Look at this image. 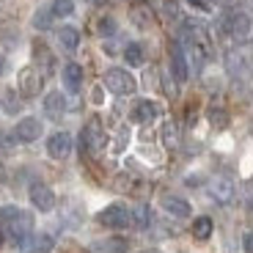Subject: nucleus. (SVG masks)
Segmentation results:
<instances>
[{
    "label": "nucleus",
    "mask_w": 253,
    "mask_h": 253,
    "mask_svg": "<svg viewBox=\"0 0 253 253\" xmlns=\"http://www.w3.org/2000/svg\"><path fill=\"white\" fill-rule=\"evenodd\" d=\"M58 44H61V50L75 52L80 47V33H77V28H72V25L58 28Z\"/></svg>",
    "instance_id": "nucleus-19"
},
{
    "label": "nucleus",
    "mask_w": 253,
    "mask_h": 253,
    "mask_svg": "<svg viewBox=\"0 0 253 253\" xmlns=\"http://www.w3.org/2000/svg\"><path fill=\"white\" fill-rule=\"evenodd\" d=\"M96 220L108 228H126V226H132V212L124 204H110V207H105L96 215Z\"/></svg>",
    "instance_id": "nucleus-3"
},
{
    "label": "nucleus",
    "mask_w": 253,
    "mask_h": 253,
    "mask_svg": "<svg viewBox=\"0 0 253 253\" xmlns=\"http://www.w3.org/2000/svg\"><path fill=\"white\" fill-rule=\"evenodd\" d=\"M209 119H212V124H215L217 129H223V126L228 124V116H226V110H220V108H212V110H209Z\"/></svg>",
    "instance_id": "nucleus-29"
},
{
    "label": "nucleus",
    "mask_w": 253,
    "mask_h": 253,
    "mask_svg": "<svg viewBox=\"0 0 253 253\" xmlns=\"http://www.w3.org/2000/svg\"><path fill=\"white\" fill-rule=\"evenodd\" d=\"M209 196L215 198L217 204H228L231 198H234V184H231V179L215 176L212 182H209Z\"/></svg>",
    "instance_id": "nucleus-12"
},
{
    "label": "nucleus",
    "mask_w": 253,
    "mask_h": 253,
    "mask_svg": "<svg viewBox=\"0 0 253 253\" xmlns=\"http://www.w3.org/2000/svg\"><path fill=\"white\" fill-rule=\"evenodd\" d=\"M143 253H160V251H143Z\"/></svg>",
    "instance_id": "nucleus-36"
},
{
    "label": "nucleus",
    "mask_w": 253,
    "mask_h": 253,
    "mask_svg": "<svg viewBox=\"0 0 253 253\" xmlns=\"http://www.w3.org/2000/svg\"><path fill=\"white\" fill-rule=\"evenodd\" d=\"M126 146V129H119V138H116V152H121Z\"/></svg>",
    "instance_id": "nucleus-31"
},
{
    "label": "nucleus",
    "mask_w": 253,
    "mask_h": 253,
    "mask_svg": "<svg viewBox=\"0 0 253 253\" xmlns=\"http://www.w3.org/2000/svg\"><path fill=\"white\" fill-rule=\"evenodd\" d=\"M50 8H52V17L66 19V17H72V14H75V0H52Z\"/></svg>",
    "instance_id": "nucleus-22"
},
{
    "label": "nucleus",
    "mask_w": 253,
    "mask_h": 253,
    "mask_svg": "<svg viewBox=\"0 0 253 253\" xmlns=\"http://www.w3.org/2000/svg\"><path fill=\"white\" fill-rule=\"evenodd\" d=\"M171 72L179 83H184L190 77V63H187V55H184L182 44H173V50H171Z\"/></svg>",
    "instance_id": "nucleus-14"
},
{
    "label": "nucleus",
    "mask_w": 253,
    "mask_h": 253,
    "mask_svg": "<svg viewBox=\"0 0 253 253\" xmlns=\"http://www.w3.org/2000/svg\"><path fill=\"white\" fill-rule=\"evenodd\" d=\"M39 138H42V121L39 119L25 116V119L17 121V126H14V140H19V143H33Z\"/></svg>",
    "instance_id": "nucleus-5"
},
{
    "label": "nucleus",
    "mask_w": 253,
    "mask_h": 253,
    "mask_svg": "<svg viewBox=\"0 0 253 253\" xmlns=\"http://www.w3.org/2000/svg\"><path fill=\"white\" fill-rule=\"evenodd\" d=\"M163 140H165L168 149H173V146L179 143V129H176L173 121H165V124H163Z\"/></svg>",
    "instance_id": "nucleus-24"
},
{
    "label": "nucleus",
    "mask_w": 253,
    "mask_h": 253,
    "mask_svg": "<svg viewBox=\"0 0 253 253\" xmlns=\"http://www.w3.org/2000/svg\"><path fill=\"white\" fill-rule=\"evenodd\" d=\"M126 240L124 237H108V240L91 242V253H126Z\"/></svg>",
    "instance_id": "nucleus-17"
},
{
    "label": "nucleus",
    "mask_w": 253,
    "mask_h": 253,
    "mask_svg": "<svg viewBox=\"0 0 253 253\" xmlns=\"http://www.w3.org/2000/svg\"><path fill=\"white\" fill-rule=\"evenodd\" d=\"M187 3H190L193 8H198V11H209V3H207V0H187Z\"/></svg>",
    "instance_id": "nucleus-32"
},
{
    "label": "nucleus",
    "mask_w": 253,
    "mask_h": 253,
    "mask_svg": "<svg viewBox=\"0 0 253 253\" xmlns=\"http://www.w3.org/2000/svg\"><path fill=\"white\" fill-rule=\"evenodd\" d=\"M19 212H22V209H17V207H0V226L6 228L8 223L19 215Z\"/></svg>",
    "instance_id": "nucleus-28"
},
{
    "label": "nucleus",
    "mask_w": 253,
    "mask_h": 253,
    "mask_svg": "<svg viewBox=\"0 0 253 253\" xmlns=\"http://www.w3.org/2000/svg\"><path fill=\"white\" fill-rule=\"evenodd\" d=\"M3 108H6V113H19V96L14 91L3 94Z\"/></svg>",
    "instance_id": "nucleus-26"
},
{
    "label": "nucleus",
    "mask_w": 253,
    "mask_h": 253,
    "mask_svg": "<svg viewBox=\"0 0 253 253\" xmlns=\"http://www.w3.org/2000/svg\"><path fill=\"white\" fill-rule=\"evenodd\" d=\"M160 116V105L152 99H140L135 102V108L129 110V119L135 121V124H149V121H154Z\"/></svg>",
    "instance_id": "nucleus-10"
},
{
    "label": "nucleus",
    "mask_w": 253,
    "mask_h": 253,
    "mask_svg": "<svg viewBox=\"0 0 253 253\" xmlns=\"http://www.w3.org/2000/svg\"><path fill=\"white\" fill-rule=\"evenodd\" d=\"M251 28H253V22L245 11H231L226 17V33L231 39H245L251 33Z\"/></svg>",
    "instance_id": "nucleus-9"
},
{
    "label": "nucleus",
    "mask_w": 253,
    "mask_h": 253,
    "mask_svg": "<svg viewBox=\"0 0 253 253\" xmlns=\"http://www.w3.org/2000/svg\"><path fill=\"white\" fill-rule=\"evenodd\" d=\"M88 3H105V0H88Z\"/></svg>",
    "instance_id": "nucleus-35"
},
{
    "label": "nucleus",
    "mask_w": 253,
    "mask_h": 253,
    "mask_svg": "<svg viewBox=\"0 0 253 253\" xmlns=\"http://www.w3.org/2000/svg\"><path fill=\"white\" fill-rule=\"evenodd\" d=\"M0 245H3V234H0Z\"/></svg>",
    "instance_id": "nucleus-37"
},
{
    "label": "nucleus",
    "mask_w": 253,
    "mask_h": 253,
    "mask_svg": "<svg viewBox=\"0 0 253 253\" xmlns=\"http://www.w3.org/2000/svg\"><path fill=\"white\" fill-rule=\"evenodd\" d=\"M96 33H102V36H110V33H116V19H113V17H102L99 22H96Z\"/></svg>",
    "instance_id": "nucleus-27"
},
{
    "label": "nucleus",
    "mask_w": 253,
    "mask_h": 253,
    "mask_svg": "<svg viewBox=\"0 0 253 253\" xmlns=\"http://www.w3.org/2000/svg\"><path fill=\"white\" fill-rule=\"evenodd\" d=\"M44 113L50 116V119H61V116L66 113V96H63L61 91H50V94L44 96Z\"/></svg>",
    "instance_id": "nucleus-18"
},
{
    "label": "nucleus",
    "mask_w": 253,
    "mask_h": 253,
    "mask_svg": "<svg viewBox=\"0 0 253 253\" xmlns=\"http://www.w3.org/2000/svg\"><path fill=\"white\" fill-rule=\"evenodd\" d=\"M8 146H11V140H8V135L0 129V149H8Z\"/></svg>",
    "instance_id": "nucleus-33"
},
{
    "label": "nucleus",
    "mask_w": 253,
    "mask_h": 253,
    "mask_svg": "<svg viewBox=\"0 0 253 253\" xmlns=\"http://www.w3.org/2000/svg\"><path fill=\"white\" fill-rule=\"evenodd\" d=\"M242 248H245V253H253V231H248L242 237Z\"/></svg>",
    "instance_id": "nucleus-30"
},
{
    "label": "nucleus",
    "mask_w": 253,
    "mask_h": 253,
    "mask_svg": "<svg viewBox=\"0 0 253 253\" xmlns=\"http://www.w3.org/2000/svg\"><path fill=\"white\" fill-rule=\"evenodd\" d=\"M28 196H31V204L39 209V212H50V209L55 207V193H52V187H47L44 182L31 184Z\"/></svg>",
    "instance_id": "nucleus-7"
},
{
    "label": "nucleus",
    "mask_w": 253,
    "mask_h": 253,
    "mask_svg": "<svg viewBox=\"0 0 253 253\" xmlns=\"http://www.w3.org/2000/svg\"><path fill=\"white\" fill-rule=\"evenodd\" d=\"M105 143H108V132L102 129L99 121H88V124L83 126V146L88 152H102Z\"/></svg>",
    "instance_id": "nucleus-6"
},
{
    "label": "nucleus",
    "mask_w": 253,
    "mask_h": 253,
    "mask_svg": "<svg viewBox=\"0 0 253 253\" xmlns=\"http://www.w3.org/2000/svg\"><path fill=\"white\" fill-rule=\"evenodd\" d=\"M226 69L234 77H245L253 69V44H237L226 52Z\"/></svg>",
    "instance_id": "nucleus-1"
},
{
    "label": "nucleus",
    "mask_w": 253,
    "mask_h": 253,
    "mask_svg": "<svg viewBox=\"0 0 253 253\" xmlns=\"http://www.w3.org/2000/svg\"><path fill=\"white\" fill-rule=\"evenodd\" d=\"M52 245H55V242H52L50 234H31L22 245H19V251L22 253H50Z\"/></svg>",
    "instance_id": "nucleus-15"
},
{
    "label": "nucleus",
    "mask_w": 253,
    "mask_h": 253,
    "mask_svg": "<svg viewBox=\"0 0 253 253\" xmlns=\"http://www.w3.org/2000/svg\"><path fill=\"white\" fill-rule=\"evenodd\" d=\"M124 61L129 63V66H140V63L146 61L143 44H138V42H132V44H126V50H124Z\"/></svg>",
    "instance_id": "nucleus-21"
},
{
    "label": "nucleus",
    "mask_w": 253,
    "mask_h": 253,
    "mask_svg": "<svg viewBox=\"0 0 253 253\" xmlns=\"http://www.w3.org/2000/svg\"><path fill=\"white\" fill-rule=\"evenodd\" d=\"M47 154L52 160H66L72 154V135L69 132H52L47 138Z\"/></svg>",
    "instance_id": "nucleus-8"
},
{
    "label": "nucleus",
    "mask_w": 253,
    "mask_h": 253,
    "mask_svg": "<svg viewBox=\"0 0 253 253\" xmlns=\"http://www.w3.org/2000/svg\"><path fill=\"white\" fill-rule=\"evenodd\" d=\"M6 231H8V237H11V242L19 248L22 242L28 240V237L33 234V217L28 215V212H19V215L6 226Z\"/></svg>",
    "instance_id": "nucleus-4"
},
{
    "label": "nucleus",
    "mask_w": 253,
    "mask_h": 253,
    "mask_svg": "<svg viewBox=\"0 0 253 253\" xmlns=\"http://www.w3.org/2000/svg\"><path fill=\"white\" fill-rule=\"evenodd\" d=\"M61 80H63V88L69 91V94H77L83 85V69L80 63H66L61 72Z\"/></svg>",
    "instance_id": "nucleus-16"
},
{
    "label": "nucleus",
    "mask_w": 253,
    "mask_h": 253,
    "mask_svg": "<svg viewBox=\"0 0 253 253\" xmlns=\"http://www.w3.org/2000/svg\"><path fill=\"white\" fill-rule=\"evenodd\" d=\"M50 25H52V8H39L36 17H33V28H39V31H47Z\"/></svg>",
    "instance_id": "nucleus-25"
},
{
    "label": "nucleus",
    "mask_w": 253,
    "mask_h": 253,
    "mask_svg": "<svg viewBox=\"0 0 253 253\" xmlns=\"http://www.w3.org/2000/svg\"><path fill=\"white\" fill-rule=\"evenodd\" d=\"M42 88V75H39L33 66H25L19 72V94L22 96H36Z\"/></svg>",
    "instance_id": "nucleus-11"
},
{
    "label": "nucleus",
    "mask_w": 253,
    "mask_h": 253,
    "mask_svg": "<svg viewBox=\"0 0 253 253\" xmlns=\"http://www.w3.org/2000/svg\"><path fill=\"white\" fill-rule=\"evenodd\" d=\"M193 237L196 240H209L212 237V217H207V215L196 217L193 220Z\"/></svg>",
    "instance_id": "nucleus-20"
},
{
    "label": "nucleus",
    "mask_w": 253,
    "mask_h": 253,
    "mask_svg": "<svg viewBox=\"0 0 253 253\" xmlns=\"http://www.w3.org/2000/svg\"><path fill=\"white\" fill-rule=\"evenodd\" d=\"M163 209H165L171 217H190V212H193L190 201H184L182 196H173V193L163 196Z\"/></svg>",
    "instance_id": "nucleus-13"
},
{
    "label": "nucleus",
    "mask_w": 253,
    "mask_h": 253,
    "mask_svg": "<svg viewBox=\"0 0 253 253\" xmlns=\"http://www.w3.org/2000/svg\"><path fill=\"white\" fill-rule=\"evenodd\" d=\"M105 88L116 96H129V94H135L138 83H135V77L126 69H108L105 72Z\"/></svg>",
    "instance_id": "nucleus-2"
},
{
    "label": "nucleus",
    "mask_w": 253,
    "mask_h": 253,
    "mask_svg": "<svg viewBox=\"0 0 253 253\" xmlns=\"http://www.w3.org/2000/svg\"><path fill=\"white\" fill-rule=\"evenodd\" d=\"M248 207H251V209H253V196H251V201H248Z\"/></svg>",
    "instance_id": "nucleus-34"
},
{
    "label": "nucleus",
    "mask_w": 253,
    "mask_h": 253,
    "mask_svg": "<svg viewBox=\"0 0 253 253\" xmlns=\"http://www.w3.org/2000/svg\"><path fill=\"white\" fill-rule=\"evenodd\" d=\"M132 226L135 228H149L152 226V212H149V207H135L132 209Z\"/></svg>",
    "instance_id": "nucleus-23"
}]
</instances>
